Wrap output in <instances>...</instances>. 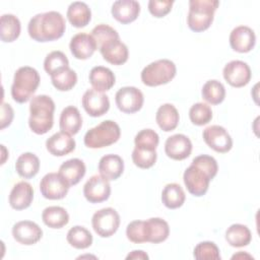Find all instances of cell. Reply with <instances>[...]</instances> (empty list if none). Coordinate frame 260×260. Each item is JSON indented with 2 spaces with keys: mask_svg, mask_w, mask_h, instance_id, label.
<instances>
[{
  "mask_svg": "<svg viewBox=\"0 0 260 260\" xmlns=\"http://www.w3.org/2000/svg\"><path fill=\"white\" fill-rule=\"evenodd\" d=\"M218 166L214 157L201 154L193 158L183 175L188 192L194 196H203L209 187V182L216 176Z\"/></svg>",
  "mask_w": 260,
  "mask_h": 260,
  "instance_id": "obj_1",
  "label": "cell"
},
{
  "mask_svg": "<svg viewBox=\"0 0 260 260\" xmlns=\"http://www.w3.org/2000/svg\"><path fill=\"white\" fill-rule=\"evenodd\" d=\"M120 136L121 129L119 125L112 120H106L89 129L85 133L83 141L88 148H103L116 143Z\"/></svg>",
  "mask_w": 260,
  "mask_h": 260,
  "instance_id": "obj_7",
  "label": "cell"
},
{
  "mask_svg": "<svg viewBox=\"0 0 260 260\" xmlns=\"http://www.w3.org/2000/svg\"><path fill=\"white\" fill-rule=\"evenodd\" d=\"M179 119L178 110L172 104H164L156 111L155 121L162 131H173L178 126Z\"/></svg>",
  "mask_w": 260,
  "mask_h": 260,
  "instance_id": "obj_28",
  "label": "cell"
},
{
  "mask_svg": "<svg viewBox=\"0 0 260 260\" xmlns=\"http://www.w3.org/2000/svg\"><path fill=\"white\" fill-rule=\"evenodd\" d=\"M223 78L234 87H243L251 80V69L249 65L241 60H233L225 64L222 70Z\"/></svg>",
  "mask_w": 260,
  "mask_h": 260,
  "instance_id": "obj_13",
  "label": "cell"
},
{
  "mask_svg": "<svg viewBox=\"0 0 260 260\" xmlns=\"http://www.w3.org/2000/svg\"><path fill=\"white\" fill-rule=\"evenodd\" d=\"M55 103L47 94H39L31 99L29 104L28 126L39 135L46 134L51 130L54 123Z\"/></svg>",
  "mask_w": 260,
  "mask_h": 260,
  "instance_id": "obj_4",
  "label": "cell"
},
{
  "mask_svg": "<svg viewBox=\"0 0 260 260\" xmlns=\"http://www.w3.org/2000/svg\"><path fill=\"white\" fill-rule=\"evenodd\" d=\"M189 118L194 125H206L212 119L211 108L205 103H196L189 110Z\"/></svg>",
  "mask_w": 260,
  "mask_h": 260,
  "instance_id": "obj_38",
  "label": "cell"
},
{
  "mask_svg": "<svg viewBox=\"0 0 260 260\" xmlns=\"http://www.w3.org/2000/svg\"><path fill=\"white\" fill-rule=\"evenodd\" d=\"M91 224L98 236L109 238L118 231L120 225V215L112 207L102 208L93 213Z\"/></svg>",
  "mask_w": 260,
  "mask_h": 260,
  "instance_id": "obj_9",
  "label": "cell"
},
{
  "mask_svg": "<svg viewBox=\"0 0 260 260\" xmlns=\"http://www.w3.org/2000/svg\"><path fill=\"white\" fill-rule=\"evenodd\" d=\"M91 36L107 62L113 65H122L128 60V48L121 42L118 31L112 26L104 23L98 24L92 28Z\"/></svg>",
  "mask_w": 260,
  "mask_h": 260,
  "instance_id": "obj_2",
  "label": "cell"
},
{
  "mask_svg": "<svg viewBox=\"0 0 260 260\" xmlns=\"http://www.w3.org/2000/svg\"><path fill=\"white\" fill-rule=\"evenodd\" d=\"M67 68H69V61L63 52L53 51L46 56L44 69L51 77L61 73Z\"/></svg>",
  "mask_w": 260,
  "mask_h": 260,
  "instance_id": "obj_35",
  "label": "cell"
},
{
  "mask_svg": "<svg viewBox=\"0 0 260 260\" xmlns=\"http://www.w3.org/2000/svg\"><path fill=\"white\" fill-rule=\"evenodd\" d=\"M219 2L217 0H190L187 24L195 32L207 29L214 17Z\"/></svg>",
  "mask_w": 260,
  "mask_h": 260,
  "instance_id": "obj_6",
  "label": "cell"
},
{
  "mask_svg": "<svg viewBox=\"0 0 260 260\" xmlns=\"http://www.w3.org/2000/svg\"><path fill=\"white\" fill-rule=\"evenodd\" d=\"M148 255L141 251V250H134L132 252H130L127 256H126V259H140V260H146L148 259Z\"/></svg>",
  "mask_w": 260,
  "mask_h": 260,
  "instance_id": "obj_46",
  "label": "cell"
},
{
  "mask_svg": "<svg viewBox=\"0 0 260 260\" xmlns=\"http://www.w3.org/2000/svg\"><path fill=\"white\" fill-rule=\"evenodd\" d=\"M34 199V189L27 182L16 183L9 194V204L15 210H22L31 204Z\"/></svg>",
  "mask_w": 260,
  "mask_h": 260,
  "instance_id": "obj_22",
  "label": "cell"
},
{
  "mask_svg": "<svg viewBox=\"0 0 260 260\" xmlns=\"http://www.w3.org/2000/svg\"><path fill=\"white\" fill-rule=\"evenodd\" d=\"M75 140L71 134L60 131L53 134L46 141L47 150L55 156H63L75 149Z\"/></svg>",
  "mask_w": 260,
  "mask_h": 260,
  "instance_id": "obj_20",
  "label": "cell"
},
{
  "mask_svg": "<svg viewBox=\"0 0 260 260\" xmlns=\"http://www.w3.org/2000/svg\"><path fill=\"white\" fill-rule=\"evenodd\" d=\"M156 151L155 150H146L134 147L132 151V160L134 165L140 169H149L156 161Z\"/></svg>",
  "mask_w": 260,
  "mask_h": 260,
  "instance_id": "obj_41",
  "label": "cell"
},
{
  "mask_svg": "<svg viewBox=\"0 0 260 260\" xmlns=\"http://www.w3.org/2000/svg\"><path fill=\"white\" fill-rule=\"evenodd\" d=\"M61 131L71 135L77 134L82 126V118L79 110L76 107L68 106L61 112L59 121Z\"/></svg>",
  "mask_w": 260,
  "mask_h": 260,
  "instance_id": "obj_27",
  "label": "cell"
},
{
  "mask_svg": "<svg viewBox=\"0 0 260 260\" xmlns=\"http://www.w3.org/2000/svg\"><path fill=\"white\" fill-rule=\"evenodd\" d=\"M41 81L39 72L30 66H22L18 68L13 77L11 85V96L19 104H23L30 100L36 92Z\"/></svg>",
  "mask_w": 260,
  "mask_h": 260,
  "instance_id": "obj_5",
  "label": "cell"
},
{
  "mask_svg": "<svg viewBox=\"0 0 260 260\" xmlns=\"http://www.w3.org/2000/svg\"><path fill=\"white\" fill-rule=\"evenodd\" d=\"M52 84L61 91H67L74 87L77 82V74L74 70L67 68L61 73L51 77Z\"/></svg>",
  "mask_w": 260,
  "mask_h": 260,
  "instance_id": "obj_40",
  "label": "cell"
},
{
  "mask_svg": "<svg viewBox=\"0 0 260 260\" xmlns=\"http://www.w3.org/2000/svg\"><path fill=\"white\" fill-rule=\"evenodd\" d=\"M69 48L73 57L79 60H86L90 58L98 49L92 36L85 32H79L73 36L70 41Z\"/></svg>",
  "mask_w": 260,
  "mask_h": 260,
  "instance_id": "obj_19",
  "label": "cell"
},
{
  "mask_svg": "<svg viewBox=\"0 0 260 260\" xmlns=\"http://www.w3.org/2000/svg\"><path fill=\"white\" fill-rule=\"evenodd\" d=\"M186 199L183 188L177 183H170L165 186L161 192V201L170 209L181 207Z\"/></svg>",
  "mask_w": 260,
  "mask_h": 260,
  "instance_id": "obj_32",
  "label": "cell"
},
{
  "mask_svg": "<svg viewBox=\"0 0 260 260\" xmlns=\"http://www.w3.org/2000/svg\"><path fill=\"white\" fill-rule=\"evenodd\" d=\"M67 242L75 249H86L92 244V236L90 232L81 225L71 228L66 236Z\"/></svg>",
  "mask_w": 260,
  "mask_h": 260,
  "instance_id": "obj_36",
  "label": "cell"
},
{
  "mask_svg": "<svg viewBox=\"0 0 260 260\" xmlns=\"http://www.w3.org/2000/svg\"><path fill=\"white\" fill-rule=\"evenodd\" d=\"M256 43L254 30L247 25L235 27L230 35V45L232 49L239 53L250 52Z\"/></svg>",
  "mask_w": 260,
  "mask_h": 260,
  "instance_id": "obj_18",
  "label": "cell"
},
{
  "mask_svg": "<svg viewBox=\"0 0 260 260\" xmlns=\"http://www.w3.org/2000/svg\"><path fill=\"white\" fill-rule=\"evenodd\" d=\"M145 242L158 244L166 241L170 235L168 222L160 217H151L143 220Z\"/></svg>",
  "mask_w": 260,
  "mask_h": 260,
  "instance_id": "obj_21",
  "label": "cell"
},
{
  "mask_svg": "<svg viewBox=\"0 0 260 260\" xmlns=\"http://www.w3.org/2000/svg\"><path fill=\"white\" fill-rule=\"evenodd\" d=\"M14 117V112L13 109L9 104L2 103L1 106V129H4L5 127L9 126L12 122V119Z\"/></svg>",
  "mask_w": 260,
  "mask_h": 260,
  "instance_id": "obj_45",
  "label": "cell"
},
{
  "mask_svg": "<svg viewBox=\"0 0 260 260\" xmlns=\"http://www.w3.org/2000/svg\"><path fill=\"white\" fill-rule=\"evenodd\" d=\"M201 94L204 101L211 105H218L225 98V88L221 82L215 79L208 80L204 83Z\"/></svg>",
  "mask_w": 260,
  "mask_h": 260,
  "instance_id": "obj_37",
  "label": "cell"
},
{
  "mask_svg": "<svg viewBox=\"0 0 260 260\" xmlns=\"http://www.w3.org/2000/svg\"><path fill=\"white\" fill-rule=\"evenodd\" d=\"M242 258H252L253 259V257L251 256V255H249V254H247V253H243L242 251H240L238 254H235L233 257H232V259H242Z\"/></svg>",
  "mask_w": 260,
  "mask_h": 260,
  "instance_id": "obj_47",
  "label": "cell"
},
{
  "mask_svg": "<svg viewBox=\"0 0 260 260\" xmlns=\"http://www.w3.org/2000/svg\"><path fill=\"white\" fill-rule=\"evenodd\" d=\"M159 142L158 134L152 129H143L139 131L134 138L135 147L146 150H155Z\"/></svg>",
  "mask_w": 260,
  "mask_h": 260,
  "instance_id": "obj_39",
  "label": "cell"
},
{
  "mask_svg": "<svg viewBox=\"0 0 260 260\" xmlns=\"http://www.w3.org/2000/svg\"><path fill=\"white\" fill-rule=\"evenodd\" d=\"M177 73L176 65L169 59H159L146 65L141 71V81L147 86H157L170 82Z\"/></svg>",
  "mask_w": 260,
  "mask_h": 260,
  "instance_id": "obj_8",
  "label": "cell"
},
{
  "mask_svg": "<svg viewBox=\"0 0 260 260\" xmlns=\"http://www.w3.org/2000/svg\"><path fill=\"white\" fill-rule=\"evenodd\" d=\"M111 194V186L107 179L101 175L91 176L83 186V195L90 203L106 201Z\"/></svg>",
  "mask_w": 260,
  "mask_h": 260,
  "instance_id": "obj_14",
  "label": "cell"
},
{
  "mask_svg": "<svg viewBox=\"0 0 260 260\" xmlns=\"http://www.w3.org/2000/svg\"><path fill=\"white\" fill-rule=\"evenodd\" d=\"M85 172L86 168L81 159L70 158L60 166L58 173L69 184V186H74L84 177Z\"/></svg>",
  "mask_w": 260,
  "mask_h": 260,
  "instance_id": "obj_26",
  "label": "cell"
},
{
  "mask_svg": "<svg viewBox=\"0 0 260 260\" xmlns=\"http://www.w3.org/2000/svg\"><path fill=\"white\" fill-rule=\"evenodd\" d=\"M173 4V0H150L148 10L154 17H164L171 11Z\"/></svg>",
  "mask_w": 260,
  "mask_h": 260,
  "instance_id": "obj_44",
  "label": "cell"
},
{
  "mask_svg": "<svg viewBox=\"0 0 260 260\" xmlns=\"http://www.w3.org/2000/svg\"><path fill=\"white\" fill-rule=\"evenodd\" d=\"M67 18L75 27L86 26L91 19V11L88 5L81 1L72 2L67 9Z\"/></svg>",
  "mask_w": 260,
  "mask_h": 260,
  "instance_id": "obj_29",
  "label": "cell"
},
{
  "mask_svg": "<svg viewBox=\"0 0 260 260\" xmlns=\"http://www.w3.org/2000/svg\"><path fill=\"white\" fill-rule=\"evenodd\" d=\"M202 135L205 143L216 152L224 153L230 151L233 147V139L222 126H208L204 129Z\"/></svg>",
  "mask_w": 260,
  "mask_h": 260,
  "instance_id": "obj_12",
  "label": "cell"
},
{
  "mask_svg": "<svg viewBox=\"0 0 260 260\" xmlns=\"http://www.w3.org/2000/svg\"><path fill=\"white\" fill-rule=\"evenodd\" d=\"M124 171V161L118 154H106L99 161L100 175L108 181L117 180Z\"/></svg>",
  "mask_w": 260,
  "mask_h": 260,
  "instance_id": "obj_24",
  "label": "cell"
},
{
  "mask_svg": "<svg viewBox=\"0 0 260 260\" xmlns=\"http://www.w3.org/2000/svg\"><path fill=\"white\" fill-rule=\"evenodd\" d=\"M88 79L92 88L101 92L110 90L116 82V77L113 71L104 66L93 67L89 72Z\"/></svg>",
  "mask_w": 260,
  "mask_h": 260,
  "instance_id": "obj_25",
  "label": "cell"
},
{
  "mask_svg": "<svg viewBox=\"0 0 260 260\" xmlns=\"http://www.w3.org/2000/svg\"><path fill=\"white\" fill-rule=\"evenodd\" d=\"M69 184L59 173H49L45 175L40 182L42 195L50 200L64 198L69 190Z\"/></svg>",
  "mask_w": 260,
  "mask_h": 260,
  "instance_id": "obj_11",
  "label": "cell"
},
{
  "mask_svg": "<svg viewBox=\"0 0 260 260\" xmlns=\"http://www.w3.org/2000/svg\"><path fill=\"white\" fill-rule=\"evenodd\" d=\"M20 21L13 14H3L0 19V38L5 43L15 41L20 35Z\"/></svg>",
  "mask_w": 260,
  "mask_h": 260,
  "instance_id": "obj_31",
  "label": "cell"
},
{
  "mask_svg": "<svg viewBox=\"0 0 260 260\" xmlns=\"http://www.w3.org/2000/svg\"><path fill=\"white\" fill-rule=\"evenodd\" d=\"M225 240L232 247L240 248L248 246L252 240L250 230L241 223H234L225 232Z\"/></svg>",
  "mask_w": 260,
  "mask_h": 260,
  "instance_id": "obj_33",
  "label": "cell"
},
{
  "mask_svg": "<svg viewBox=\"0 0 260 260\" xmlns=\"http://www.w3.org/2000/svg\"><path fill=\"white\" fill-rule=\"evenodd\" d=\"M127 239L135 244L145 243L144 237V228L143 220H133L131 221L126 229Z\"/></svg>",
  "mask_w": 260,
  "mask_h": 260,
  "instance_id": "obj_43",
  "label": "cell"
},
{
  "mask_svg": "<svg viewBox=\"0 0 260 260\" xmlns=\"http://www.w3.org/2000/svg\"><path fill=\"white\" fill-rule=\"evenodd\" d=\"M82 106L91 117H101L110 109L109 96L93 88L87 89L82 95Z\"/></svg>",
  "mask_w": 260,
  "mask_h": 260,
  "instance_id": "obj_15",
  "label": "cell"
},
{
  "mask_svg": "<svg viewBox=\"0 0 260 260\" xmlns=\"http://www.w3.org/2000/svg\"><path fill=\"white\" fill-rule=\"evenodd\" d=\"M113 17L123 24L134 21L140 12V4L135 0H118L112 5Z\"/></svg>",
  "mask_w": 260,
  "mask_h": 260,
  "instance_id": "obj_23",
  "label": "cell"
},
{
  "mask_svg": "<svg viewBox=\"0 0 260 260\" xmlns=\"http://www.w3.org/2000/svg\"><path fill=\"white\" fill-rule=\"evenodd\" d=\"M192 151V142L184 134H174L166 140L165 152L175 160H183L187 158Z\"/></svg>",
  "mask_w": 260,
  "mask_h": 260,
  "instance_id": "obj_17",
  "label": "cell"
},
{
  "mask_svg": "<svg viewBox=\"0 0 260 260\" xmlns=\"http://www.w3.org/2000/svg\"><path fill=\"white\" fill-rule=\"evenodd\" d=\"M44 223L51 229H61L69 221V214L61 206H49L42 212Z\"/></svg>",
  "mask_w": 260,
  "mask_h": 260,
  "instance_id": "obj_34",
  "label": "cell"
},
{
  "mask_svg": "<svg viewBox=\"0 0 260 260\" xmlns=\"http://www.w3.org/2000/svg\"><path fill=\"white\" fill-rule=\"evenodd\" d=\"M115 102L120 111L126 114H133L142 108L144 96L137 87L124 86L116 92Z\"/></svg>",
  "mask_w": 260,
  "mask_h": 260,
  "instance_id": "obj_10",
  "label": "cell"
},
{
  "mask_svg": "<svg viewBox=\"0 0 260 260\" xmlns=\"http://www.w3.org/2000/svg\"><path fill=\"white\" fill-rule=\"evenodd\" d=\"M66 29V22L60 12L48 11L32 16L27 25L29 37L41 43L60 39Z\"/></svg>",
  "mask_w": 260,
  "mask_h": 260,
  "instance_id": "obj_3",
  "label": "cell"
},
{
  "mask_svg": "<svg viewBox=\"0 0 260 260\" xmlns=\"http://www.w3.org/2000/svg\"><path fill=\"white\" fill-rule=\"evenodd\" d=\"M194 257L199 260H218L220 259L219 249L213 243L209 241L201 242L194 248Z\"/></svg>",
  "mask_w": 260,
  "mask_h": 260,
  "instance_id": "obj_42",
  "label": "cell"
},
{
  "mask_svg": "<svg viewBox=\"0 0 260 260\" xmlns=\"http://www.w3.org/2000/svg\"><path fill=\"white\" fill-rule=\"evenodd\" d=\"M15 170L20 177L30 179L39 173L40 159L32 152H24L16 159Z\"/></svg>",
  "mask_w": 260,
  "mask_h": 260,
  "instance_id": "obj_30",
  "label": "cell"
},
{
  "mask_svg": "<svg viewBox=\"0 0 260 260\" xmlns=\"http://www.w3.org/2000/svg\"><path fill=\"white\" fill-rule=\"evenodd\" d=\"M12 236L16 242L22 245H34L43 237V231L31 220H21L12 228Z\"/></svg>",
  "mask_w": 260,
  "mask_h": 260,
  "instance_id": "obj_16",
  "label": "cell"
}]
</instances>
